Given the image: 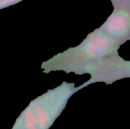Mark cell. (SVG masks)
Here are the masks:
<instances>
[{"label": "cell", "mask_w": 130, "mask_h": 129, "mask_svg": "<svg viewBox=\"0 0 130 129\" xmlns=\"http://www.w3.org/2000/svg\"><path fill=\"white\" fill-rule=\"evenodd\" d=\"M122 45L100 28L90 33L77 46L58 53L40 66L45 74L62 71L82 75L91 73L104 60L119 55Z\"/></svg>", "instance_id": "cell-1"}, {"label": "cell", "mask_w": 130, "mask_h": 129, "mask_svg": "<svg viewBox=\"0 0 130 129\" xmlns=\"http://www.w3.org/2000/svg\"><path fill=\"white\" fill-rule=\"evenodd\" d=\"M84 87V84L75 87L74 83L63 81L59 86L48 90L30 101L11 129H49L61 115L70 97Z\"/></svg>", "instance_id": "cell-2"}, {"label": "cell", "mask_w": 130, "mask_h": 129, "mask_svg": "<svg viewBox=\"0 0 130 129\" xmlns=\"http://www.w3.org/2000/svg\"><path fill=\"white\" fill-rule=\"evenodd\" d=\"M90 75V79L84 83L85 87L98 82L112 84L117 81L130 78V61L125 60L120 55L111 56L98 65Z\"/></svg>", "instance_id": "cell-3"}, {"label": "cell", "mask_w": 130, "mask_h": 129, "mask_svg": "<svg viewBox=\"0 0 130 129\" xmlns=\"http://www.w3.org/2000/svg\"><path fill=\"white\" fill-rule=\"evenodd\" d=\"M99 28L121 45L130 40V8H113Z\"/></svg>", "instance_id": "cell-4"}, {"label": "cell", "mask_w": 130, "mask_h": 129, "mask_svg": "<svg viewBox=\"0 0 130 129\" xmlns=\"http://www.w3.org/2000/svg\"><path fill=\"white\" fill-rule=\"evenodd\" d=\"M113 8H130V0H110Z\"/></svg>", "instance_id": "cell-5"}, {"label": "cell", "mask_w": 130, "mask_h": 129, "mask_svg": "<svg viewBox=\"0 0 130 129\" xmlns=\"http://www.w3.org/2000/svg\"><path fill=\"white\" fill-rule=\"evenodd\" d=\"M24 0H0V10L9 7L11 5H16Z\"/></svg>", "instance_id": "cell-6"}]
</instances>
